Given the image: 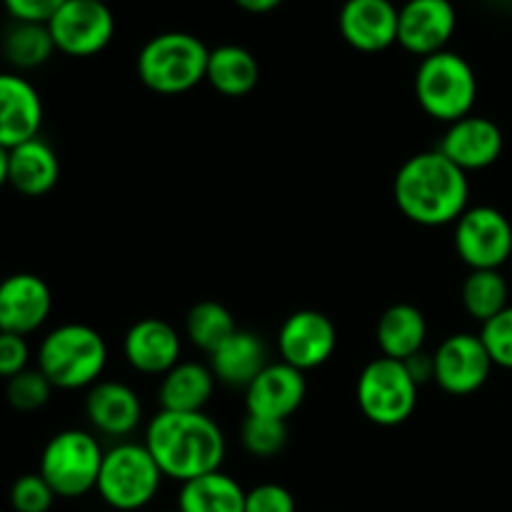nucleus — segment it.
<instances>
[{
  "label": "nucleus",
  "mask_w": 512,
  "mask_h": 512,
  "mask_svg": "<svg viewBox=\"0 0 512 512\" xmlns=\"http://www.w3.org/2000/svg\"><path fill=\"white\" fill-rule=\"evenodd\" d=\"M405 368H408L410 378L415 380L418 385L428 383V380L435 378V363H433V355H428L425 350H420V353H415L413 358L403 360Z\"/></svg>",
  "instance_id": "e433bc0d"
},
{
  "label": "nucleus",
  "mask_w": 512,
  "mask_h": 512,
  "mask_svg": "<svg viewBox=\"0 0 512 512\" xmlns=\"http://www.w3.org/2000/svg\"><path fill=\"white\" fill-rule=\"evenodd\" d=\"M245 512H295V498L278 483L255 485L245 493Z\"/></svg>",
  "instance_id": "72a5a7b5"
},
{
  "label": "nucleus",
  "mask_w": 512,
  "mask_h": 512,
  "mask_svg": "<svg viewBox=\"0 0 512 512\" xmlns=\"http://www.w3.org/2000/svg\"><path fill=\"white\" fill-rule=\"evenodd\" d=\"M308 395L303 370L288 363H268L258 378L245 388V410L255 418L285 420L303 405Z\"/></svg>",
  "instance_id": "2eb2a0df"
},
{
  "label": "nucleus",
  "mask_w": 512,
  "mask_h": 512,
  "mask_svg": "<svg viewBox=\"0 0 512 512\" xmlns=\"http://www.w3.org/2000/svg\"><path fill=\"white\" fill-rule=\"evenodd\" d=\"M53 390L55 388L40 373V368H28L15 378L5 380V400H8L10 408L20 410V413H35L43 405H48Z\"/></svg>",
  "instance_id": "7c9ffc66"
},
{
  "label": "nucleus",
  "mask_w": 512,
  "mask_h": 512,
  "mask_svg": "<svg viewBox=\"0 0 512 512\" xmlns=\"http://www.w3.org/2000/svg\"><path fill=\"white\" fill-rule=\"evenodd\" d=\"M503 145V130L495 120L468 115L448 125L438 150L460 170L470 173V170H485L498 163Z\"/></svg>",
  "instance_id": "f3484780"
},
{
  "label": "nucleus",
  "mask_w": 512,
  "mask_h": 512,
  "mask_svg": "<svg viewBox=\"0 0 512 512\" xmlns=\"http://www.w3.org/2000/svg\"><path fill=\"white\" fill-rule=\"evenodd\" d=\"M435 383L448 395H470L488 383L493 360L483 340L475 333H455L445 338L433 353Z\"/></svg>",
  "instance_id": "9b49d317"
},
{
  "label": "nucleus",
  "mask_w": 512,
  "mask_h": 512,
  "mask_svg": "<svg viewBox=\"0 0 512 512\" xmlns=\"http://www.w3.org/2000/svg\"><path fill=\"white\" fill-rule=\"evenodd\" d=\"M213 393L215 375L210 365L178 363L160 380V410H170V413H203Z\"/></svg>",
  "instance_id": "5701e85b"
},
{
  "label": "nucleus",
  "mask_w": 512,
  "mask_h": 512,
  "mask_svg": "<svg viewBox=\"0 0 512 512\" xmlns=\"http://www.w3.org/2000/svg\"><path fill=\"white\" fill-rule=\"evenodd\" d=\"M420 385L410 378L403 360L375 358L358 378V408L365 418L380 428L403 425L418 408Z\"/></svg>",
  "instance_id": "6e6552de"
},
{
  "label": "nucleus",
  "mask_w": 512,
  "mask_h": 512,
  "mask_svg": "<svg viewBox=\"0 0 512 512\" xmlns=\"http://www.w3.org/2000/svg\"><path fill=\"white\" fill-rule=\"evenodd\" d=\"M55 53L53 35L48 23H28V20H13L3 35V55L13 68L33 70L40 68Z\"/></svg>",
  "instance_id": "bb28decb"
},
{
  "label": "nucleus",
  "mask_w": 512,
  "mask_h": 512,
  "mask_svg": "<svg viewBox=\"0 0 512 512\" xmlns=\"http://www.w3.org/2000/svg\"><path fill=\"white\" fill-rule=\"evenodd\" d=\"M48 28L55 50L70 58H90L108 48L115 18L103 0H65L48 20Z\"/></svg>",
  "instance_id": "1a4fd4ad"
},
{
  "label": "nucleus",
  "mask_w": 512,
  "mask_h": 512,
  "mask_svg": "<svg viewBox=\"0 0 512 512\" xmlns=\"http://www.w3.org/2000/svg\"><path fill=\"white\" fill-rule=\"evenodd\" d=\"M510 288L500 270H470L463 283V308L478 323H488L508 308Z\"/></svg>",
  "instance_id": "c85d7f7f"
},
{
  "label": "nucleus",
  "mask_w": 512,
  "mask_h": 512,
  "mask_svg": "<svg viewBox=\"0 0 512 512\" xmlns=\"http://www.w3.org/2000/svg\"><path fill=\"white\" fill-rule=\"evenodd\" d=\"M235 333H238V325H235L233 313L223 303H215V300L195 303L190 308L188 318H185L188 340L208 355L215 353Z\"/></svg>",
  "instance_id": "cd10ccee"
},
{
  "label": "nucleus",
  "mask_w": 512,
  "mask_h": 512,
  "mask_svg": "<svg viewBox=\"0 0 512 512\" xmlns=\"http://www.w3.org/2000/svg\"><path fill=\"white\" fill-rule=\"evenodd\" d=\"M103 458L105 450L93 433L63 430L43 448L38 473L58 498H83L98 485Z\"/></svg>",
  "instance_id": "0eeeda50"
},
{
  "label": "nucleus",
  "mask_w": 512,
  "mask_h": 512,
  "mask_svg": "<svg viewBox=\"0 0 512 512\" xmlns=\"http://www.w3.org/2000/svg\"><path fill=\"white\" fill-rule=\"evenodd\" d=\"M103 3H108V0H103Z\"/></svg>",
  "instance_id": "a19ab883"
},
{
  "label": "nucleus",
  "mask_w": 512,
  "mask_h": 512,
  "mask_svg": "<svg viewBox=\"0 0 512 512\" xmlns=\"http://www.w3.org/2000/svg\"><path fill=\"white\" fill-rule=\"evenodd\" d=\"M415 98L425 115L440 123H455L473 115L478 100V78L463 55L440 50L420 60L415 70Z\"/></svg>",
  "instance_id": "39448f33"
},
{
  "label": "nucleus",
  "mask_w": 512,
  "mask_h": 512,
  "mask_svg": "<svg viewBox=\"0 0 512 512\" xmlns=\"http://www.w3.org/2000/svg\"><path fill=\"white\" fill-rule=\"evenodd\" d=\"M178 330L160 318H143L125 333L123 353L133 370L143 375H165L180 363Z\"/></svg>",
  "instance_id": "6ab92c4d"
},
{
  "label": "nucleus",
  "mask_w": 512,
  "mask_h": 512,
  "mask_svg": "<svg viewBox=\"0 0 512 512\" xmlns=\"http://www.w3.org/2000/svg\"><path fill=\"white\" fill-rule=\"evenodd\" d=\"M265 343L250 330H240L230 335L215 353H210V370L215 380L230 388H248L260 370L268 365Z\"/></svg>",
  "instance_id": "4be33fe9"
},
{
  "label": "nucleus",
  "mask_w": 512,
  "mask_h": 512,
  "mask_svg": "<svg viewBox=\"0 0 512 512\" xmlns=\"http://www.w3.org/2000/svg\"><path fill=\"white\" fill-rule=\"evenodd\" d=\"M163 512H180L178 508H175V510H163Z\"/></svg>",
  "instance_id": "ea45409f"
},
{
  "label": "nucleus",
  "mask_w": 512,
  "mask_h": 512,
  "mask_svg": "<svg viewBox=\"0 0 512 512\" xmlns=\"http://www.w3.org/2000/svg\"><path fill=\"white\" fill-rule=\"evenodd\" d=\"M53 310V293L48 283L33 273H13L0 280V333L28 338Z\"/></svg>",
  "instance_id": "4468645a"
},
{
  "label": "nucleus",
  "mask_w": 512,
  "mask_h": 512,
  "mask_svg": "<svg viewBox=\"0 0 512 512\" xmlns=\"http://www.w3.org/2000/svg\"><path fill=\"white\" fill-rule=\"evenodd\" d=\"M398 10L393 0H345L338 15L340 35L360 53H383L398 43Z\"/></svg>",
  "instance_id": "dca6fc26"
},
{
  "label": "nucleus",
  "mask_w": 512,
  "mask_h": 512,
  "mask_svg": "<svg viewBox=\"0 0 512 512\" xmlns=\"http://www.w3.org/2000/svg\"><path fill=\"white\" fill-rule=\"evenodd\" d=\"M240 440L253 458H275L278 453H283L285 443H288V425L280 420L248 415L240 428Z\"/></svg>",
  "instance_id": "c756f323"
},
{
  "label": "nucleus",
  "mask_w": 512,
  "mask_h": 512,
  "mask_svg": "<svg viewBox=\"0 0 512 512\" xmlns=\"http://www.w3.org/2000/svg\"><path fill=\"white\" fill-rule=\"evenodd\" d=\"M85 415L100 435L125 438L143 420V405L130 385L118 380H98L85 398Z\"/></svg>",
  "instance_id": "aec40b11"
},
{
  "label": "nucleus",
  "mask_w": 512,
  "mask_h": 512,
  "mask_svg": "<svg viewBox=\"0 0 512 512\" xmlns=\"http://www.w3.org/2000/svg\"><path fill=\"white\" fill-rule=\"evenodd\" d=\"M335 348H338V330H335L333 320L320 310H295L280 325V358L303 373L328 363Z\"/></svg>",
  "instance_id": "f8f14e48"
},
{
  "label": "nucleus",
  "mask_w": 512,
  "mask_h": 512,
  "mask_svg": "<svg viewBox=\"0 0 512 512\" xmlns=\"http://www.w3.org/2000/svg\"><path fill=\"white\" fill-rule=\"evenodd\" d=\"M55 498L58 495L40 473L20 475L10 488V505L15 512H48L53 508Z\"/></svg>",
  "instance_id": "2f4dec72"
},
{
  "label": "nucleus",
  "mask_w": 512,
  "mask_h": 512,
  "mask_svg": "<svg viewBox=\"0 0 512 512\" xmlns=\"http://www.w3.org/2000/svg\"><path fill=\"white\" fill-rule=\"evenodd\" d=\"M8 185V150L0 145V188Z\"/></svg>",
  "instance_id": "58836bf2"
},
{
  "label": "nucleus",
  "mask_w": 512,
  "mask_h": 512,
  "mask_svg": "<svg viewBox=\"0 0 512 512\" xmlns=\"http://www.w3.org/2000/svg\"><path fill=\"white\" fill-rule=\"evenodd\" d=\"M455 250L470 270H500L512 258L510 220L490 205L468 208L455 223Z\"/></svg>",
  "instance_id": "9d476101"
},
{
  "label": "nucleus",
  "mask_w": 512,
  "mask_h": 512,
  "mask_svg": "<svg viewBox=\"0 0 512 512\" xmlns=\"http://www.w3.org/2000/svg\"><path fill=\"white\" fill-rule=\"evenodd\" d=\"M205 80L225 98H243L253 93L260 80L258 58L243 45H218L208 55Z\"/></svg>",
  "instance_id": "393cba45"
},
{
  "label": "nucleus",
  "mask_w": 512,
  "mask_h": 512,
  "mask_svg": "<svg viewBox=\"0 0 512 512\" xmlns=\"http://www.w3.org/2000/svg\"><path fill=\"white\" fill-rule=\"evenodd\" d=\"M428 338V320L423 310L410 303H395L378 318L375 340L383 358L408 360L420 353Z\"/></svg>",
  "instance_id": "b1692460"
},
{
  "label": "nucleus",
  "mask_w": 512,
  "mask_h": 512,
  "mask_svg": "<svg viewBox=\"0 0 512 512\" xmlns=\"http://www.w3.org/2000/svg\"><path fill=\"white\" fill-rule=\"evenodd\" d=\"M243 485L223 470L200 475L180 485L178 510L180 512H245Z\"/></svg>",
  "instance_id": "a878e982"
},
{
  "label": "nucleus",
  "mask_w": 512,
  "mask_h": 512,
  "mask_svg": "<svg viewBox=\"0 0 512 512\" xmlns=\"http://www.w3.org/2000/svg\"><path fill=\"white\" fill-rule=\"evenodd\" d=\"M163 478L145 445L120 443L105 450L95 490L113 510L135 512L153 503Z\"/></svg>",
  "instance_id": "423d86ee"
},
{
  "label": "nucleus",
  "mask_w": 512,
  "mask_h": 512,
  "mask_svg": "<svg viewBox=\"0 0 512 512\" xmlns=\"http://www.w3.org/2000/svg\"><path fill=\"white\" fill-rule=\"evenodd\" d=\"M393 198L400 213L425 228L458 223L468 210V173L438 148L413 155L395 173Z\"/></svg>",
  "instance_id": "f257e3e1"
},
{
  "label": "nucleus",
  "mask_w": 512,
  "mask_h": 512,
  "mask_svg": "<svg viewBox=\"0 0 512 512\" xmlns=\"http://www.w3.org/2000/svg\"><path fill=\"white\" fill-rule=\"evenodd\" d=\"M210 48L198 35L183 30H168L140 48L138 78L145 88L160 95H180L205 80Z\"/></svg>",
  "instance_id": "20e7f679"
},
{
  "label": "nucleus",
  "mask_w": 512,
  "mask_h": 512,
  "mask_svg": "<svg viewBox=\"0 0 512 512\" xmlns=\"http://www.w3.org/2000/svg\"><path fill=\"white\" fill-rule=\"evenodd\" d=\"M480 340H483L493 365L512 370V305L490 318L488 323H483Z\"/></svg>",
  "instance_id": "473e14b6"
},
{
  "label": "nucleus",
  "mask_w": 512,
  "mask_h": 512,
  "mask_svg": "<svg viewBox=\"0 0 512 512\" xmlns=\"http://www.w3.org/2000/svg\"><path fill=\"white\" fill-rule=\"evenodd\" d=\"M30 345L23 335L0 333V378L10 380L28 370Z\"/></svg>",
  "instance_id": "f704fd0d"
},
{
  "label": "nucleus",
  "mask_w": 512,
  "mask_h": 512,
  "mask_svg": "<svg viewBox=\"0 0 512 512\" xmlns=\"http://www.w3.org/2000/svg\"><path fill=\"white\" fill-rule=\"evenodd\" d=\"M143 445L158 463L160 473L180 485L220 470L228 453L223 430L205 413L160 410L145 428Z\"/></svg>",
  "instance_id": "f03ea898"
},
{
  "label": "nucleus",
  "mask_w": 512,
  "mask_h": 512,
  "mask_svg": "<svg viewBox=\"0 0 512 512\" xmlns=\"http://www.w3.org/2000/svg\"><path fill=\"white\" fill-rule=\"evenodd\" d=\"M60 160L45 140L33 138L8 150V185L25 198L48 195L58 185Z\"/></svg>",
  "instance_id": "412c9836"
},
{
  "label": "nucleus",
  "mask_w": 512,
  "mask_h": 512,
  "mask_svg": "<svg viewBox=\"0 0 512 512\" xmlns=\"http://www.w3.org/2000/svg\"><path fill=\"white\" fill-rule=\"evenodd\" d=\"M458 28L450 0H408L398 10V43L418 58L440 53Z\"/></svg>",
  "instance_id": "ddd939ff"
},
{
  "label": "nucleus",
  "mask_w": 512,
  "mask_h": 512,
  "mask_svg": "<svg viewBox=\"0 0 512 512\" xmlns=\"http://www.w3.org/2000/svg\"><path fill=\"white\" fill-rule=\"evenodd\" d=\"M108 365V345L95 328L65 323L50 330L38 348V368L58 390L93 388Z\"/></svg>",
  "instance_id": "7ed1b4c3"
},
{
  "label": "nucleus",
  "mask_w": 512,
  "mask_h": 512,
  "mask_svg": "<svg viewBox=\"0 0 512 512\" xmlns=\"http://www.w3.org/2000/svg\"><path fill=\"white\" fill-rule=\"evenodd\" d=\"M43 100L35 85L18 73H0V145L13 150L38 138Z\"/></svg>",
  "instance_id": "a211bd4d"
},
{
  "label": "nucleus",
  "mask_w": 512,
  "mask_h": 512,
  "mask_svg": "<svg viewBox=\"0 0 512 512\" xmlns=\"http://www.w3.org/2000/svg\"><path fill=\"white\" fill-rule=\"evenodd\" d=\"M63 3L65 0H3L10 18L28 23H48Z\"/></svg>",
  "instance_id": "c9c22d12"
},
{
  "label": "nucleus",
  "mask_w": 512,
  "mask_h": 512,
  "mask_svg": "<svg viewBox=\"0 0 512 512\" xmlns=\"http://www.w3.org/2000/svg\"><path fill=\"white\" fill-rule=\"evenodd\" d=\"M233 3L238 5V8H243L245 13L260 15V13H270V10L280 8L283 0H233Z\"/></svg>",
  "instance_id": "4c0bfd02"
}]
</instances>
